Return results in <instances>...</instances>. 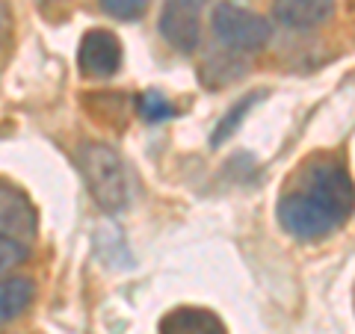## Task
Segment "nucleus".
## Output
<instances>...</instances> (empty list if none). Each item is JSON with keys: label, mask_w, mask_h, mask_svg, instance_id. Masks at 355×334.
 <instances>
[{"label": "nucleus", "mask_w": 355, "mask_h": 334, "mask_svg": "<svg viewBox=\"0 0 355 334\" xmlns=\"http://www.w3.org/2000/svg\"><path fill=\"white\" fill-rule=\"evenodd\" d=\"M279 225L296 240H317L340 228L352 213V181L335 160L305 166L293 189L279 202Z\"/></svg>", "instance_id": "f257e3e1"}, {"label": "nucleus", "mask_w": 355, "mask_h": 334, "mask_svg": "<svg viewBox=\"0 0 355 334\" xmlns=\"http://www.w3.org/2000/svg\"><path fill=\"white\" fill-rule=\"evenodd\" d=\"M80 169L86 175L89 193L98 204L110 213L128 207L130 202V184H128V169L121 163L119 154L110 146H98V142H89L80 148Z\"/></svg>", "instance_id": "f03ea898"}, {"label": "nucleus", "mask_w": 355, "mask_h": 334, "mask_svg": "<svg viewBox=\"0 0 355 334\" xmlns=\"http://www.w3.org/2000/svg\"><path fill=\"white\" fill-rule=\"evenodd\" d=\"M214 33L234 51H261L272 39V24L252 9L219 3L214 9Z\"/></svg>", "instance_id": "7ed1b4c3"}, {"label": "nucleus", "mask_w": 355, "mask_h": 334, "mask_svg": "<svg viewBox=\"0 0 355 334\" xmlns=\"http://www.w3.org/2000/svg\"><path fill=\"white\" fill-rule=\"evenodd\" d=\"M202 12L205 0H166L160 12L163 39L181 53H193L202 42Z\"/></svg>", "instance_id": "20e7f679"}, {"label": "nucleus", "mask_w": 355, "mask_h": 334, "mask_svg": "<svg viewBox=\"0 0 355 334\" xmlns=\"http://www.w3.org/2000/svg\"><path fill=\"white\" fill-rule=\"evenodd\" d=\"M77 65L86 77H113L121 65V42L110 30H89L80 39Z\"/></svg>", "instance_id": "39448f33"}, {"label": "nucleus", "mask_w": 355, "mask_h": 334, "mask_svg": "<svg viewBox=\"0 0 355 334\" xmlns=\"http://www.w3.org/2000/svg\"><path fill=\"white\" fill-rule=\"evenodd\" d=\"M338 0H275V21L291 30H314L335 15Z\"/></svg>", "instance_id": "423d86ee"}, {"label": "nucleus", "mask_w": 355, "mask_h": 334, "mask_svg": "<svg viewBox=\"0 0 355 334\" xmlns=\"http://www.w3.org/2000/svg\"><path fill=\"white\" fill-rule=\"evenodd\" d=\"M160 334H225V326L214 310L175 308L160 319Z\"/></svg>", "instance_id": "0eeeda50"}, {"label": "nucleus", "mask_w": 355, "mask_h": 334, "mask_svg": "<svg viewBox=\"0 0 355 334\" xmlns=\"http://www.w3.org/2000/svg\"><path fill=\"white\" fill-rule=\"evenodd\" d=\"M0 228L6 231L3 237H12L18 243H24L36 231V216H33L27 198L15 193V189H3L0 193Z\"/></svg>", "instance_id": "6e6552de"}, {"label": "nucleus", "mask_w": 355, "mask_h": 334, "mask_svg": "<svg viewBox=\"0 0 355 334\" xmlns=\"http://www.w3.org/2000/svg\"><path fill=\"white\" fill-rule=\"evenodd\" d=\"M33 293H36V287H33L30 278H6V281H0V322L15 319L33 302Z\"/></svg>", "instance_id": "1a4fd4ad"}, {"label": "nucleus", "mask_w": 355, "mask_h": 334, "mask_svg": "<svg viewBox=\"0 0 355 334\" xmlns=\"http://www.w3.org/2000/svg\"><path fill=\"white\" fill-rule=\"evenodd\" d=\"M263 95H266V92L261 89V92H252V95H246V98H240V101H237L234 107H231L225 116H222V121H219V125H216V130H214V137H210V146H214V148H219L222 142H225V139L231 137V133H234V130L243 125V118H246V113H249V109H252L254 104L261 101Z\"/></svg>", "instance_id": "9d476101"}, {"label": "nucleus", "mask_w": 355, "mask_h": 334, "mask_svg": "<svg viewBox=\"0 0 355 334\" xmlns=\"http://www.w3.org/2000/svg\"><path fill=\"white\" fill-rule=\"evenodd\" d=\"M139 113H142L146 121H151V125H160V121L175 116V107L166 101L160 92H146L139 98Z\"/></svg>", "instance_id": "9b49d317"}, {"label": "nucleus", "mask_w": 355, "mask_h": 334, "mask_svg": "<svg viewBox=\"0 0 355 334\" xmlns=\"http://www.w3.org/2000/svg\"><path fill=\"white\" fill-rule=\"evenodd\" d=\"M101 9L107 15L121 18V21H133L148 9V0H101Z\"/></svg>", "instance_id": "f8f14e48"}, {"label": "nucleus", "mask_w": 355, "mask_h": 334, "mask_svg": "<svg viewBox=\"0 0 355 334\" xmlns=\"http://www.w3.org/2000/svg\"><path fill=\"white\" fill-rule=\"evenodd\" d=\"M24 261H27V246L24 243H18V240L0 234V275L9 272L18 263H24Z\"/></svg>", "instance_id": "ddd939ff"}, {"label": "nucleus", "mask_w": 355, "mask_h": 334, "mask_svg": "<svg viewBox=\"0 0 355 334\" xmlns=\"http://www.w3.org/2000/svg\"><path fill=\"white\" fill-rule=\"evenodd\" d=\"M9 30V12H6V6H3V0H0V36Z\"/></svg>", "instance_id": "4468645a"}]
</instances>
